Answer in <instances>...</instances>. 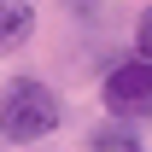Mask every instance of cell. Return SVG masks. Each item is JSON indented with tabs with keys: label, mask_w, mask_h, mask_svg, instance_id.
I'll return each mask as SVG.
<instances>
[{
	"label": "cell",
	"mask_w": 152,
	"mask_h": 152,
	"mask_svg": "<svg viewBox=\"0 0 152 152\" xmlns=\"http://www.w3.org/2000/svg\"><path fill=\"white\" fill-rule=\"evenodd\" d=\"M29 29H35V6L29 0H0V53L29 41Z\"/></svg>",
	"instance_id": "3957f363"
},
{
	"label": "cell",
	"mask_w": 152,
	"mask_h": 152,
	"mask_svg": "<svg viewBox=\"0 0 152 152\" xmlns=\"http://www.w3.org/2000/svg\"><path fill=\"white\" fill-rule=\"evenodd\" d=\"M58 117H64V105H58V94L47 82H35V76L6 82V94H0V134L6 140L29 146V140H41V134L58 129Z\"/></svg>",
	"instance_id": "6da1fadb"
},
{
	"label": "cell",
	"mask_w": 152,
	"mask_h": 152,
	"mask_svg": "<svg viewBox=\"0 0 152 152\" xmlns=\"http://www.w3.org/2000/svg\"><path fill=\"white\" fill-rule=\"evenodd\" d=\"M134 53H140V58H152V12L140 18V29H134Z\"/></svg>",
	"instance_id": "5b68a950"
},
{
	"label": "cell",
	"mask_w": 152,
	"mask_h": 152,
	"mask_svg": "<svg viewBox=\"0 0 152 152\" xmlns=\"http://www.w3.org/2000/svg\"><path fill=\"white\" fill-rule=\"evenodd\" d=\"M94 152H140V140L123 134V129H99L94 134Z\"/></svg>",
	"instance_id": "277c9868"
},
{
	"label": "cell",
	"mask_w": 152,
	"mask_h": 152,
	"mask_svg": "<svg viewBox=\"0 0 152 152\" xmlns=\"http://www.w3.org/2000/svg\"><path fill=\"white\" fill-rule=\"evenodd\" d=\"M105 105L117 117H152V58H129L105 76Z\"/></svg>",
	"instance_id": "7a4b0ae2"
}]
</instances>
